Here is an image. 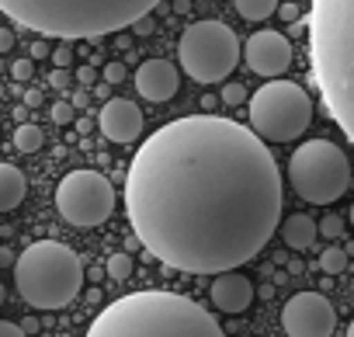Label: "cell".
Wrapping results in <instances>:
<instances>
[{
	"instance_id": "obj_1",
	"label": "cell",
	"mask_w": 354,
	"mask_h": 337,
	"mask_svg": "<svg viewBox=\"0 0 354 337\" xmlns=\"http://www.w3.org/2000/svg\"><path fill=\"white\" fill-rule=\"evenodd\" d=\"M125 212L136 240L167 268L223 275L274 237L281 174L254 129L188 115L156 129L132 156Z\"/></svg>"
},
{
	"instance_id": "obj_2",
	"label": "cell",
	"mask_w": 354,
	"mask_h": 337,
	"mask_svg": "<svg viewBox=\"0 0 354 337\" xmlns=\"http://www.w3.org/2000/svg\"><path fill=\"white\" fill-rule=\"evenodd\" d=\"M309 60L326 111L354 143V0L309 4Z\"/></svg>"
},
{
	"instance_id": "obj_3",
	"label": "cell",
	"mask_w": 354,
	"mask_h": 337,
	"mask_svg": "<svg viewBox=\"0 0 354 337\" xmlns=\"http://www.w3.org/2000/svg\"><path fill=\"white\" fill-rule=\"evenodd\" d=\"M87 337H226L209 309L177 292H132L104 306Z\"/></svg>"
},
{
	"instance_id": "obj_4",
	"label": "cell",
	"mask_w": 354,
	"mask_h": 337,
	"mask_svg": "<svg viewBox=\"0 0 354 337\" xmlns=\"http://www.w3.org/2000/svg\"><path fill=\"white\" fill-rule=\"evenodd\" d=\"M160 0H0V11L42 39L73 42L132 28Z\"/></svg>"
},
{
	"instance_id": "obj_5",
	"label": "cell",
	"mask_w": 354,
	"mask_h": 337,
	"mask_svg": "<svg viewBox=\"0 0 354 337\" xmlns=\"http://www.w3.org/2000/svg\"><path fill=\"white\" fill-rule=\"evenodd\" d=\"M15 285L21 299L35 309H63L77 299L84 285L80 257L59 240L28 244L15 264Z\"/></svg>"
},
{
	"instance_id": "obj_6",
	"label": "cell",
	"mask_w": 354,
	"mask_h": 337,
	"mask_svg": "<svg viewBox=\"0 0 354 337\" xmlns=\"http://www.w3.org/2000/svg\"><path fill=\"white\" fill-rule=\"evenodd\" d=\"M313 122V98L292 80L271 77L250 98V129L268 143H292Z\"/></svg>"
},
{
	"instance_id": "obj_7",
	"label": "cell",
	"mask_w": 354,
	"mask_h": 337,
	"mask_svg": "<svg viewBox=\"0 0 354 337\" xmlns=\"http://www.w3.org/2000/svg\"><path fill=\"white\" fill-rule=\"evenodd\" d=\"M288 181L299 192V199H306L313 206H330L351 185V163H347L344 149L333 146L330 139H313L292 153Z\"/></svg>"
},
{
	"instance_id": "obj_8",
	"label": "cell",
	"mask_w": 354,
	"mask_h": 337,
	"mask_svg": "<svg viewBox=\"0 0 354 337\" xmlns=\"http://www.w3.org/2000/svg\"><path fill=\"white\" fill-rule=\"evenodd\" d=\"M177 60L198 84H219L240 63V39L223 21H195L177 42Z\"/></svg>"
},
{
	"instance_id": "obj_9",
	"label": "cell",
	"mask_w": 354,
	"mask_h": 337,
	"mask_svg": "<svg viewBox=\"0 0 354 337\" xmlns=\"http://www.w3.org/2000/svg\"><path fill=\"white\" fill-rule=\"evenodd\" d=\"M56 209L70 226H101L115 209V188L97 171H70L56 188Z\"/></svg>"
},
{
	"instance_id": "obj_10",
	"label": "cell",
	"mask_w": 354,
	"mask_h": 337,
	"mask_svg": "<svg viewBox=\"0 0 354 337\" xmlns=\"http://www.w3.org/2000/svg\"><path fill=\"white\" fill-rule=\"evenodd\" d=\"M337 309L323 292H299L281 309V327L288 337H330Z\"/></svg>"
},
{
	"instance_id": "obj_11",
	"label": "cell",
	"mask_w": 354,
	"mask_h": 337,
	"mask_svg": "<svg viewBox=\"0 0 354 337\" xmlns=\"http://www.w3.org/2000/svg\"><path fill=\"white\" fill-rule=\"evenodd\" d=\"M243 60L261 77H281L292 66V42L281 32H274V28L254 32L247 39V46H243Z\"/></svg>"
},
{
	"instance_id": "obj_12",
	"label": "cell",
	"mask_w": 354,
	"mask_h": 337,
	"mask_svg": "<svg viewBox=\"0 0 354 337\" xmlns=\"http://www.w3.org/2000/svg\"><path fill=\"white\" fill-rule=\"evenodd\" d=\"M97 125L111 143H136L139 132H142V111L125 98H111V101L101 104Z\"/></svg>"
},
{
	"instance_id": "obj_13",
	"label": "cell",
	"mask_w": 354,
	"mask_h": 337,
	"mask_svg": "<svg viewBox=\"0 0 354 337\" xmlns=\"http://www.w3.org/2000/svg\"><path fill=\"white\" fill-rule=\"evenodd\" d=\"M177 87H181V73H177V66H170L167 60H146L136 70V91L153 104L170 101L177 94Z\"/></svg>"
},
{
	"instance_id": "obj_14",
	"label": "cell",
	"mask_w": 354,
	"mask_h": 337,
	"mask_svg": "<svg viewBox=\"0 0 354 337\" xmlns=\"http://www.w3.org/2000/svg\"><path fill=\"white\" fill-rule=\"evenodd\" d=\"M209 295H212V302H216L223 313H243V309L254 302V285H250L247 275L223 271V275H216Z\"/></svg>"
},
{
	"instance_id": "obj_15",
	"label": "cell",
	"mask_w": 354,
	"mask_h": 337,
	"mask_svg": "<svg viewBox=\"0 0 354 337\" xmlns=\"http://www.w3.org/2000/svg\"><path fill=\"white\" fill-rule=\"evenodd\" d=\"M25 192H28L25 174L15 163H0V212H15L21 206Z\"/></svg>"
},
{
	"instance_id": "obj_16",
	"label": "cell",
	"mask_w": 354,
	"mask_h": 337,
	"mask_svg": "<svg viewBox=\"0 0 354 337\" xmlns=\"http://www.w3.org/2000/svg\"><path fill=\"white\" fill-rule=\"evenodd\" d=\"M319 237V223H313L309 216H288L285 223H281V240L292 247V251H306V247H313V240Z\"/></svg>"
},
{
	"instance_id": "obj_17",
	"label": "cell",
	"mask_w": 354,
	"mask_h": 337,
	"mask_svg": "<svg viewBox=\"0 0 354 337\" xmlns=\"http://www.w3.org/2000/svg\"><path fill=\"white\" fill-rule=\"evenodd\" d=\"M236 4V11L247 18V21H264V18H271L281 4L278 0H233Z\"/></svg>"
},
{
	"instance_id": "obj_18",
	"label": "cell",
	"mask_w": 354,
	"mask_h": 337,
	"mask_svg": "<svg viewBox=\"0 0 354 337\" xmlns=\"http://www.w3.org/2000/svg\"><path fill=\"white\" fill-rule=\"evenodd\" d=\"M42 143H46V132H42L39 125H21V129L15 132V146H18L21 153H39Z\"/></svg>"
},
{
	"instance_id": "obj_19",
	"label": "cell",
	"mask_w": 354,
	"mask_h": 337,
	"mask_svg": "<svg viewBox=\"0 0 354 337\" xmlns=\"http://www.w3.org/2000/svg\"><path fill=\"white\" fill-rule=\"evenodd\" d=\"M319 268H323L326 275H340V271L347 268V251H340V247H326V251L319 254Z\"/></svg>"
},
{
	"instance_id": "obj_20",
	"label": "cell",
	"mask_w": 354,
	"mask_h": 337,
	"mask_svg": "<svg viewBox=\"0 0 354 337\" xmlns=\"http://www.w3.org/2000/svg\"><path fill=\"white\" fill-rule=\"evenodd\" d=\"M104 268H108V275H111L115 282H122V278L132 275V257H129V254H111Z\"/></svg>"
},
{
	"instance_id": "obj_21",
	"label": "cell",
	"mask_w": 354,
	"mask_h": 337,
	"mask_svg": "<svg viewBox=\"0 0 354 337\" xmlns=\"http://www.w3.org/2000/svg\"><path fill=\"white\" fill-rule=\"evenodd\" d=\"M243 101H247V87H243V84H226V87H223V104L236 108V104H243Z\"/></svg>"
},
{
	"instance_id": "obj_22",
	"label": "cell",
	"mask_w": 354,
	"mask_h": 337,
	"mask_svg": "<svg viewBox=\"0 0 354 337\" xmlns=\"http://www.w3.org/2000/svg\"><path fill=\"white\" fill-rule=\"evenodd\" d=\"M49 118H53L56 125H70V122H73V104H70V101H56L53 111H49Z\"/></svg>"
},
{
	"instance_id": "obj_23",
	"label": "cell",
	"mask_w": 354,
	"mask_h": 337,
	"mask_svg": "<svg viewBox=\"0 0 354 337\" xmlns=\"http://www.w3.org/2000/svg\"><path fill=\"white\" fill-rule=\"evenodd\" d=\"M32 73H35V60L25 56V60H15L11 63V77L15 80H32Z\"/></svg>"
},
{
	"instance_id": "obj_24",
	"label": "cell",
	"mask_w": 354,
	"mask_h": 337,
	"mask_svg": "<svg viewBox=\"0 0 354 337\" xmlns=\"http://www.w3.org/2000/svg\"><path fill=\"white\" fill-rule=\"evenodd\" d=\"M125 77H129V73H125V63H118V60H111V63L104 66V80H108V84H122Z\"/></svg>"
},
{
	"instance_id": "obj_25",
	"label": "cell",
	"mask_w": 354,
	"mask_h": 337,
	"mask_svg": "<svg viewBox=\"0 0 354 337\" xmlns=\"http://www.w3.org/2000/svg\"><path fill=\"white\" fill-rule=\"evenodd\" d=\"M340 230H344V223H340L337 216H326V219L319 223V233H323L326 240H333V237H340Z\"/></svg>"
},
{
	"instance_id": "obj_26",
	"label": "cell",
	"mask_w": 354,
	"mask_h": 337,
	"mask_svg": "<svg viewBox=\"0 0 354 337\" xmlns=\"http://www.w3.org/2000/svg\"><path fill=\"white\" fill-rule=\"evenodd\" d=\"M53 63H56V66H70V63H73V49H70V42H63V46L53 53Z\"/></svg>"
},
{
	"instance_id": "obj_27",
	"label": "cell",
	"mask_w": 354,
	"mask_h": 337,
	"mask_svg": "<svg viewBox=\"0 0 354 337\" xmlns=\"http://www.w3.org/2000/svg\"><path fill=\"white\" fill-rule=\"evenodd\" d=\"M49 84H53L56 91L70 87V73H66V66H56V70H53V77H49Z\"/></svg>"
},
{
	"instance_id": "obj_28",
	"label": "cell",
	"mask_w": 354,
	"mask_h": 337,
	"mask_svg": "<svg viewBox=\"0 0 354 337\" xmlns=\"http://www.w3.org/2000/svg\"><path fill=\"white\" fill-rule=\"evenodd\" d=\"M278 18H281L285 25H295V21H299V8H295V4H281V8H278Z\"/></svg>"
},
{
	"instance_id": "obj_29",
	"label": "cell",
	"mask_w": 354,
	"mask_h": 337,
	"mask_svg": "<svg viewBox=\"0 0 354 337\" xmlns=\"http://www.w3.org/2000/svg\"><path fill=\"white\" fill-rule=\"evenodd\" d=\"M132 28H136V35H153L156 21H153V15H146V18H139V21H136Z\"/></svg>"
},
{
	"instance_id": "obj_30",
	"label": "cell",
	"mask_w": 354,
	"mask_h": 337,
	"mask_svg": "<svg viewBox=\"0 0 354 337\" xmlns=\"http://www.w3.org/2000/svg\"><path fill=\"white\" fill-rule=\"evenodd\" d=\"M0 337H25V330H21L18 323H11V320H4V323H0Z\"/></svg>"
},
{
	"instance_id": "obj_31",
	"label": "cell",
	"mask_w": 354,
	"mask_h": 337,
	"mask_svg": "<svg viewBox=\"0 0 354 337\" xmlns=\"http://www.w3.org/2000/svg\"><path fill=\"white\" fill-rule=\"evenodd\" d=\"M28 56H32V60H46V56H49V42H46V39H39V42L28 49Z\"/></svg>"
},
{
	"instance_id": "obj_32",
	"label": "cell",
	"mask_w": 354,
	"mask_h": 337,
	"mask_svg": "<svg viewBox=\"0 0 354 337\" xmlns=\"http://www.w3.org/2000/svg\"><path fill=\"white\" fill-rule=\"evenodd\" d=\"M77 80H80L84 87H94V80H97V73H94L91 66H80V70H77Z\"/></svg>"
},
{
	"instance_id": "obj_33",
	"label": "cell",
	"mask_w": 354,
	"mask_h": 337,
	"mask_svg": "<svg viewBox=\"0 0 354 337\" xmlns=\"http://www.w3.org/2000/svg\"><path fill=\"white\" fill-rule=\"evenodd\" d=\"M0 49H4V53H11V49H15V32H11V28L0 32Z\"/></svg>"
},
{
	"instance_id": "obj_34",
	"label": "cell",
	"mask_w": 354,
	"mask_h": 337,
	"mask_svg": "<svg viewBox=\"0 0 354 337\" xmlns=\"http://www.w3.org/2000/svg\"><path fill=\"white\" fill-rule=\"evenodd\" d=\"M25 104H28V108H39V104H42V91L28 87V91H25Z\"/></svg>"
},
{
	"instance_id": "obj_35",
	"label": "cell",
	"mask_w": 354,
	"mask_h": 337,
	"mask_svg": "<svg viewBox=\"0 0 354 337\" xmlns=\"http://www.w3.org/2000/svg\"><path fill=\"white\" fill-rule=\"evenodd\" d=\"M0 264H18V257H15V251H8V247H0Z\"/></svg>"
},
{
	"instance_id": "obj_36",
	"label": "cell",
	"mask_w": 354,
	"mask_h": 337,
	"mask_svg": "<svg viewBox=\"0 0 354 337\" xmlns=\"http://www.w3.org/2000/svg\"><path fill=\"white\" fill-rule=\"evenodd\" d=\"M174 11L177 15H192V0H174Z\"/></svg>"
},
{
	"instance_id": "obj_37",
	"label": "cell",
	"mask_w": 354,
	"mask_h": 337,
	"mask_svg": "<svg viewBox=\"0 0 354 337\" xmlns=\"http://www.w3.org/2000/svg\"><path fill=\"white\" fill-rule=\"evenodd\" d=\"M347 337H354V320H351V327H347Z\"/></svg>"
},
{
	"instance_id": "obj_38",
	"label": "cell",
	"mask_w": 354,
	"mask_h": 337,
	"mask_svg": "<svg viewBox=\"0 0 354 337\" xmlns=\"http://www.w3.org/2000/svg\"><path fill=\"white\" fill-rule=\"evenodd\" d=\"M351 223H354V206H351Z\"/></svg>"
}]
</instances>
